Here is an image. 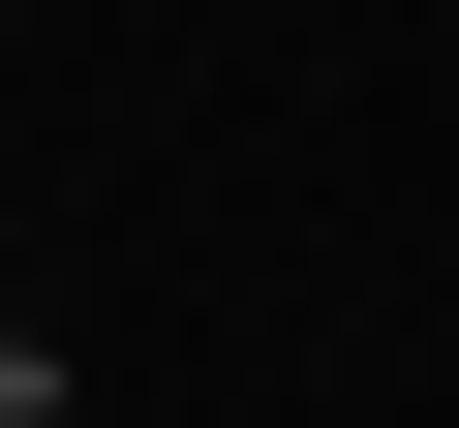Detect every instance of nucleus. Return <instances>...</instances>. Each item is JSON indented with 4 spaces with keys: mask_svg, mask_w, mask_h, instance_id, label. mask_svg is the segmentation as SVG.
I'll use <instances>...</instances> for the list:
<instances>
[{
    "mask_svg": "<svg viewBox=\"0 0 459 428\" xmlns=\"http://www.w3.org/2000/svg\"><path fill=\"white\" fill-rule=\"evenodd\" d=\"M0 428H62V337H31V276H0Z\"/></svg>",
    "mask_w": 459,
    "mask_h": 428,
    "instance_id": "1",
    "label": "nucleus"
}]
</instances>
